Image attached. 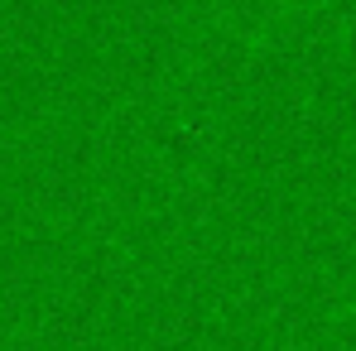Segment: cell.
<instances>
[{
	"instance_id": "1",
	"label": "cell",
	"mask_w": 356,
	"mask_h": 351,
	"mask_svg": "<svg viewBox=\"0 0 356 351\" xmlns=\"http://www.w3.org/2000/svg\"><path fill=\"white\" fill-rule=\"evenodd\" d=\"M227 5H232V19H236V24H245V19L275 24V19H284V15L303 10L308 0H227Z\"/></svg>"
}]
</instances>
